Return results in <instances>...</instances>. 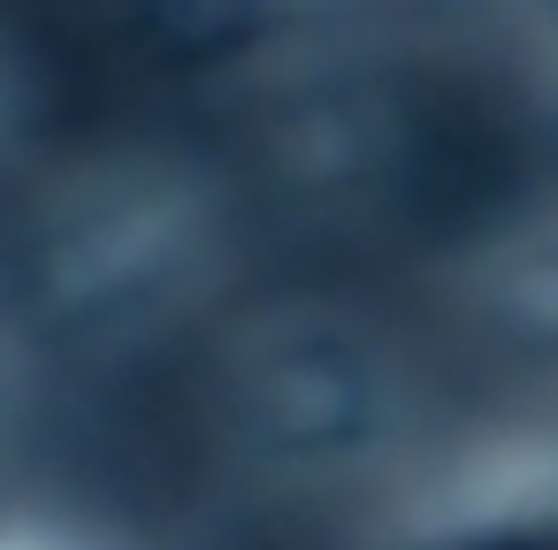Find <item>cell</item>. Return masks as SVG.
<instances>
[{
    "label": "cell",
    "mask_w": 558,
    "mask_h": 550,
    "mask_svg": "<svg viewBox=\"0 0 558 550\" xmlns=\"http://www.w3.org/2000/svg\"><path fill=\"white\" fill-rule=\"evenodd\" d=\"M459 550H558V527H497V535L459 542Z\"/></svg>",
    "instance_id": "6da1fadb"
}]
</instances>
